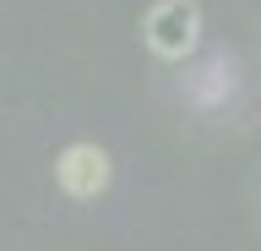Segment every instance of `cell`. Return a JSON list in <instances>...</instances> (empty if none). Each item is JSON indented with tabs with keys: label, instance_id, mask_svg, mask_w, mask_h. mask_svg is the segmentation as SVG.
Wrapping results in <instances>:
<instances>
[{
	"label": "cell",
	"instance_id": "1",
	"mask_svg": "<svg viewBox=\"0 0 261 251\" xmlns=\"http://www.w3.org/2000/svg\"><path fill=\"white\" fill-rule=\"evenodd\" d=\"M142 38L158 60H185L201 44V6L196 0H158L142 22Z\"/></svg>",
	"mask_w": 261,
	"mask_h": 251
},
{
	"label": "cell",
	"instance_id": "2",
	"mask_svg": "<svg viewBox=\"0 0 261 251\" xmlns=\"http://www.w3.org/2000/svg\"><path fill=\"white\" fill-rule=\"evenodd\" d=\"M109 175H114V164H109V153L98 148V142H71V148L55 158V180H60V191L65 197H98L103 186H109Z\"/></svg>",
	"mask_w": 261,
	"mask_h": 251
}]
</instances>
